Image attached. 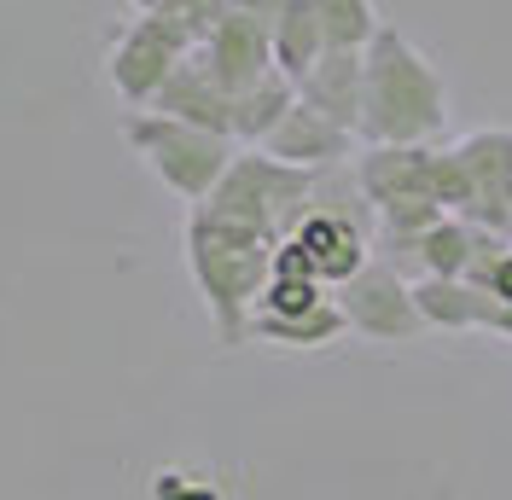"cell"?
Listing matches in <instances>:
<instances>
[{
  "label": "cell",
  "instance_id": "obj_16",
  "mask_svg": "<svg viewBox=\"0 0 512 500\" xmlns=\"http://www.w3.org/2000/svg\"><path fill=\"white\" fill-rule=\"evenodd\" d=\"M268 41H274V70H280L286 82H297V76L326 53V35H320V18H315V6H309V0H291L286 12L274 18Z\"/></svg>",
  "mask_w": 512,
  "mask_h": 500
},
{
  "label": "cell",
  "instance_id": "obj_7",
  "mask_svg": "<svg viewBox=\"0 0 512 500\" xmlns=\"http://www.w3.org/2000/svg\"><path fill=\"white\" fill-rule=\"evenodd\" d=\"M187 53H192L187 35L169 30L158 12H140V18L111 41V53H105V76H111V88L123 94L128 111H146Z\"/></svg>",
  "mask_w": 512,
  "mask_h": 500
},
{
  "label": "cell",
  "instance_id": "obj_1",
  "mask_svg": "<svg viewBox=\"0 0 512 500\" xmlns=\"http://www.w3.org/2000/svg\"><path fill=\"white\" fill-rule=\"evenodd\" d=\"M448 123L443 70L419 53L396 24H379V35L361 47V146H431V134Z\"/></svg>",
  "mask_w": 512,
  "mask_h": 500
},
{
  "label": "cell",
  "instance_id": "obj_5",
  "mask_svg": "<svg viewBox=\"0 0 512 500\" xmlns=\"http://www.w3.org/2000/svg\"><path fill=\"white\" fill-rule=\"evenodd\" d=\"M123 140L163 187L175 198H187V204H204L216 192V181L227 175L233 152H239V140H227L216 128L181 123V117H163V111H128Z\"/></svg>",
  "mask_w": 512,
  "mask_h": 500
},
{
  "label": "cell",
  "instance_id": "obj_10",
  "mask_svg": "<svg viewBox=\"0 0 512 500\" xmlns=\"http://www.w3.org/2000/svg\"><path fill=\"white\" fill-rule=\"evenodd\" d=\"M262 152L280 157V163H297V169H338V163L355 152V134L338 128L332 117H320L315 105L291 99V111L280 117V128L262 140Z\"/></svg>",
  "mask_w": 512,
  "mask_h": 500
},
{
  "label": "cell",
  "instance_id": "obj_9",
  "mask_svg": "<svg viewBox=\"0 0 512 500\" xmlns=\"http://www.w3.org/2000/svg\"><path fill=\"white\" fill-rule=\"evenodd\" d=\"M192 53H198V64L222 82L227 94H245L251 82H262L274 70V41H268V30L256 18H245V12H233V6L216 18V30L204 35Z\"/></svg>",
  "mask_w": 512,
  "mask_h": 500
},
{
  "label": "cell",
  "instance_id": "obj_3",
  "mask_svg": "<svg viewBox=\"0 0 512 500\" xmlns=\"http://www.w3.org/2000/svg\"><path fill=\"white\" fill-rule=\"evenodd\" d=\"M431 198L448 216L512 239V128L460 134L431 163Z\"/></svg>",
  "mask_w": 512,
  "mask_h": 500
},
{
  "label": "cell",
  "instance_id": "obj_14",
  "mask_svg": "<svg viewBox=\"0 0 512 500\" xmlns=\"http://www.w3.org/2000/svg\"><path fill=\"white\" fill-rule=\"evenodd\" d=\"M350 326H344V309L326 297L303 314H251V338L256 344H280V349H326L338 344Z\"/></svg>",
  "mask_w": 512,
  "mask_h": 500
},
{
  "label": "cell",
  "instance_id": "obj_21",
  "mask_svg": "<svg viewBox=\"0 0 512 500\" xmlns=\"http://www.w3.org/2000/svg\"><path fill=\"white\" fill-rule=\"evenodd\" d=\"M158 495H163V500H216V495H210V489H192V495H175L169 483H158Z\"/></svg>",
  "mask_w": 512,
  "mask_h": 500
},
{
  "label": "cell",
  "instance_id": "obj_6",
  "mask_svg": "<svg viewBox=\"0 0 512 500\" xmlns=\"http://www.w3.org/2000/svg\"><path fill=\"white\" fill-rule=\"evenodd\" d=\"M286 239L309 256L315 280L326 285V291H338L350 274H361V268L373 262V204H367V198H355V204L309 198L303 221L291 227Z\"/></svg>",
  "mask_w": 512,
  "mask_h": 500
},
{
  "label": "cell",
  "instance_id": "obj_15",
  "mask_svg": "<svg viewBox=\"0 0 512 500\" xmlns=\"http://www.w3.org/2000/svg\"><path fill=\"white\" fill-rule=\"evenodd\" d=\"M291 99H297V82H286L280 70H268L245 94H233V140L239 146H262L280 128V117L291 111Z\"/></svg>",
  "mask_w": 512,
  "mask_h": 500
},
{
  "label": "cell",
  "instance_id": "obj_4",
  "mask_svg": "<svg viewBox=\"0 0 512 500\" xmlns=\"http://www.w3.org/2000/svg\"><path fill=\"white\" fill-rule=\"evenodd\" d=\"M315 181H320V169H297V163L268 157L262 146H239L233 163H227V175L216 181V192L204 198V210L222 221H239V227H251V233L280 245L291 227L303 221L309 198H315Z\"/></svg>",
  "mask_w": 512,
  "mask_h": 500
},
{
  "label": "cell",
  "instance_id": "obj_12",
  "mask_svg": "<svg viewBox=\"0 0 512 500\" xmlns=\"http://www.w3.org/2000/svg\"><path fill=\"white\" fill-rule=\"evenodd\" d=\"M146 111H163V117H181V123H198V128H216V134L233 140V94L198 64V53H187V59L175 64V76L158 88V99H152Z\"/></svg>",
  "mask_w": 512,
  "mask_h": 500
},
{
  "label": "cell",
  "instance_id": "obj_2",
  "mask_svg": "<svg viewBox=\"0 0 512 500\" xmlns=\"http://www.w3.org/2000/svg\"><path fill=\"white\" fill-rule=\"evenodd\" d=\"M274 250H280L274 239H262L239 221L210 216L204 204L187 210V268L210 320H216V338L227 349L251 344V309L262 297V285H268Z\"/></svg>",
  "mask_w": 512,
  "mask_h": 500
},
{
  "label": "cell",
  "instance_id": "obj_17",
  "mask_svg": "<svg viewBox=\"0 0 512 500\" xmlns=\"http://www.w3.org/2000/svg\"><path fill=\"white\" fill-rule=\"evenodd\" d=\"M309 6H315V18H320L326 47H344V53H361L384 24L373 0H309Z\"/></svg>",
  "mask_w": 512,
  "mask_h": 500
},
{
  "label": "cell",
  "instance_id": "obj_20",
  "mask_svg": "<svg viewBox=\"0 0 512 500\" xmlns=\"http://www.w3.org/2000/svg\"><path fill=\"white\" fill-rule=\"evenodd\" d=\"M227 6H233V12H245V18H256L262 30H274V18L286 12L291 0H227Z\"/></svg>",
  "mask_w": 512,
  "mask_h": 500
},
{
  "label": "cell",
  "instance_id": "obj_8",
  "mask_svg": "<svg viewBox=\"0 0 512 500\" xmlns=\"http://www.w3.org/2000/svg\"><path fill=\"white\" fill-rule=\"evenodd\" d=\"M338 309H344V326L361 332V338H379V344H408L425 332V320H419V303H414V285L402 280L390 262H367L361 274L338 285V297H332Z\"/></svg>",
  "mask_w": 512,
  "mask_h": 500
},
{
  "label": "cell",
  "instance_id": "obj_19",
  "mask_svg": "<svg viewBox=\"0 0 512 500\" xmlns=\"http://www.w3.org/2000/svg\"><path fill=\"white\" fill-rule=\"evenodd\" d=\"M222 12H227V0H163V6H158V18L169 24V30L187 35L192 47L216 30V18H222Z\"/></svg>",
  "mask_w": 512,
  "mask_h": 500
},
{
  "label": "cell",
  "instance_id": "obj_11",
  "mask_svg": "<svg viewBox=\"0 0 512 500\" xmlns=\"http://www.w3.org/2000/svg\"><path fill=\"white\" fill-rule=\"evenodd\" d=\"M431 163H437V146H361L355 187L367 192L373 210L396 198H431Z\"/></svg>",
  "mask_w": 512,
  "mask_h": 500
},
{
  "label": "cell",
  "instance_id": "obj_13",
  "mask_svg": "<svg viewBox=\"0 0 512 500\" xmlns=\"http://www.w3.org/2000/svg\"><path fill=\"white\" fill-rule=\"evenodd\" d=\"M297 99L315 105L320 117H332L338 128L361 123V53H344V47H326L303 76H297Z\"/></svg>",
  "mask_w": 512,
  "mask_h": 500
},
{
  "label": "cell",
  "instance_id": "obj_18",
  "mask_svg": "<svg viewBox=\"0 0 512 500\" xmlns=\"http://www.w3.org/2000/svg\"><path fill=\"white\" fill-rule=\"evenodd\" d=\"M315 303H326V285H320V280L268 274V285H262V297H256L251 314H303V309H315Z\"/></svg>",
  "mask_w": 512,
  "mask_h": 500
}]
</instances>
